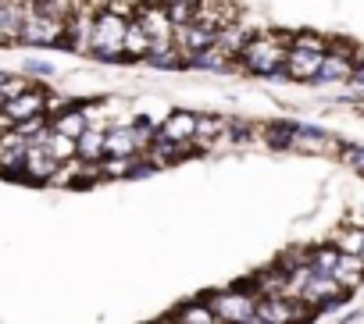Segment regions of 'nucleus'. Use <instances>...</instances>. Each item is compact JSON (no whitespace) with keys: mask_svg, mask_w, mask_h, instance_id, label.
Masks as SVG:
<instances>
[{"mask_svg":"<svg viewBox=\"0 0 364 324\" xmlns=\"http://www.w3.org/2000/svg\"><path fill=\"white\" fill-rule=\"evenodd\" d=\"M286 50H289V36L282 33H257L243 43L240 50V65L243 72L250 75H261V79H279L282 75V61H286Z\"/></svg>","mask_w":364,"mask_h":324,"instance_id":"1","label":"nucleus"},{"mask_svg":"<svg viewBox=\"0 0 364 324\" xmlns=\"http://www.w3.org/2000/svg\"><path fill=\"white\" fill-rule=\"evenodd\" d=\"M132 15L118 11V8H97L93 11V29H90V54L100 61H118L122 54V36H125V22Z\"/></svg>","mask_w":364,"mask_h":324,"instance_id":"2","label":"nucleus"},{"mask_svg":"<svg viewBox=\"0 0 364 324\" xmlns=\"http://www.w3.org/2000/svg\"><path fill=\"white\" fill-rule=\"evenodd\" d=\"M215 320L218 324H240L247 317H254V306H257V292L250 281H236L229 289H218V292H208L204 296Z\"/></svg>","mask_w":364,"mask_h":324,"instance_id":"3","label":"nucleus"},{"mask_svg":"<svg viewBox=\"0 0 364 324\" xmlns=\"http://www.w3.org/2000/svg\"><path fill=\"white\" fill-rule=\"evenodd\" d=\"M254 317L261 324H307L311 310L300 299H293V296H257Z\"/></svg>","mask_w":364,"mask_h":324,"instance_id":"4","label":"nucleus"},{"mask_svg":"<svg viewBox=\"0 0 364 324\" xmlns=\"http://www.w3.org/2000/svg\"><path fill=\"white\" fill-rule=\"evenodd\" d=\"M18 43H26V47H65V22L29 11L22 29H18Z\"/></svg>","mask_w":364,"mask_h":324,"instance_id":"5","label":"nucleus"},{"mask_svg":"<svg viewBox=\"0 0 364 324\" xmlns=\"http://www.w3.org/2000/svg\"><path fill=\"white\" fill-rule=\"evenodd\" d=\"M296 299L311 310V313H318V310H332V306H339L343 299H346V292L328 278V274H307V281L300 285V292H296Z\"/></svg>","mask_w":364,"mask_h":324,"instance_id":"6","label":"nucleus"},{"mask_svg":"<svg viewBox=\"0 0 364 324\" xmlns=\"http://www.w3.org/2000/svg\"><path fill=\"white\" fill-rule=\"evenodd\" d=\"M132 18H136V22L146 29L150 43H171L175 26H171V18H168V11H164L161 0H146V4H136Z\"/></svg>","mask_w":364,"mask_h":324,"instance_id":"7","label":"nucleus"},{"mask_svg":"<svg viewBox=\"0 0 364 324\" xmlns=\"http://www.w3.org/2000/svg\"><path fill=\"white\" fill-rule=\"evenodd\" d=\"M353 65H357V57L350 54L346 43H328V50L321 54V68H318L314 82H350Z\"/></svg>","mask_w":364,"mask_h":324,"instance_id":"8","label":"nucleus"},{"mask_svg":"<svg viewBox=\"0 0 364 324\" xmlns=\"http://www.w3.org/2000/svg\"><path fill=\"white\" fill-rule=\"evenodd\" d=\"M54 168H58V160L40 146V139H29V146H26V164H22V175H18V182H33V186H47L50 182V175H54Z\"/></svg>","mask_w":364,"mask_h":324,"instance_id":"9","label":"nucleus"},{"mask_svg":"<svg viewBox=\"0 0 364 324\" xmlns=\"http://www.w3.org/2000/svg\"><path fill=\"white\" fill-rule=\"evenodd\" d=\"M215 33H218V29H211V26H204V22H190V26H178V29H175L171 43H175V50L182 54V61H190L193 54H200V50H208V47L215 43Z\"/></svg>","mask_w":364,"mask_h":324,"instance_id":"10","label":"nucleus"},{"mask_svg":"<svg viewBox=\"0 0 364 324\" xmlns=\"http://www.w3.org/2000/svg\"><path fill=\"white\" fill-rule=\"evenodd\" d=\"M139 150H143V139L132 128V121H118L104 128V157H136Z\"/></svg>","mask_w":364,"mask_h":324,"instance_id":"11","label":"nucleus"},{"mask_svg":"<svg viewBox=\"0 0 364 324\" xmlns=\"http://www.w3.org/2000/svg\"><path fill=\"white\" fill-rule=\"evenodd\" d=\"M43 100H47V89L43 86H29V89H22L18 96H11V100H4V111L8 118H11V125H18V121H26V118H36V114H43Z\"/></svg>","mask_w":364,"mask_h":324,"instance_id":"12","label":"nucleus"},{"mask_svg":"<svg viewBox=\"0 0 364 324\" xmlns=\"http://www.w3.org/2000/svg\"><path fill=\"white\" fill-rule=\"evenodd\" d=\"M318 68H321V54H314V50H296V47L286 50V61H282V75H286V79H293V82H314Z\"/></svg>","mask_w":364,"mask_h":324,"instance_id":"13","label":"nucleus"},{"mask_svg":"<svg viewBox=\"0 0 364 324\" xmlns=\"http://www.w3.org/2000/svg\"><path fill=\"white\" fill-rule=\"evenodd\" d=\"M157 135L168 143H193L197 135V114L193 111H171L168 118L157 121Z\"/></svg>","mask_w":364,"mask_h":324,"instance_id":"14","label":"nucleus"},{"mask_svg":"<svg viewBox=\"0 0 364 324\" xmlns=\"http://www.w3.org/2000/svg\"><path fill=\"white\" fill-rule=\"evenodd\" d=\"M26 139L11 128L8 135H0V175L8 179H18L22 175V164H26Z\"/></svg>","mask_w":364,"mask_h":324,"instance_id":"15","label":"nucleus"},{"mask_svg":"<svg viewBox=\"0 0 364 324\" xmlns=\"http://www.w3.org/2000/svg\"><path fill=\"white\" fill-rule=\"evenodd\" d=\"M168 324H218L208 299H186V303H178L171 313H168Z\"/></svg>","mask_w":364,"mask_h":324,"instance_id":"16","label":"nucleus"},{"mask_svg":"<svg viewBox=\"0 0 364 324\" xmlns=\"http://www.w3.org/2000/svg\"><path fill=\"white\" fill-rule=\"evenodd\" d=\"M225 128H229V118H222V114H197V135H193L197 150H215L218 139L225 135Z\"/></svg>","mask_w":364,"mask_h":324,"instance_id":"17","label":"nucleus"},{"mask_svg":"<svg viewBox=\"0 0 364 324\" xmlns=\"http://www.w3.org/2000/svg\"><path fill=\"white\" fill-rule=\"evenodd\" d=\"M336 139L325 132V128H314V125H300L296 121V132H293V150H304V153H325L332 150Z\"/></svg>","mask_w":364,"mask_h":324,"instance_id":"18","label":"nucleus"},{"mask_svg":"<svg viewBox=\"0 0 364 324\" xmlns=\"http://www.w3.org/2000/svg\"><path fill=\"white\" fill-rule=\"evenodd\" d=\"M332 281H336L343 292H353V289L364 281V257L339 253V264H336V271H332Z\"/></svg>","mask_w":364,"mask_h":324,"instance_id":"19","label":"nucleus"},{"mask_svg":"<svg viewBox=\"0 0 364 324\" xmlns=\"http://www.w3.org/2000/svg\"><path fill=\"white\" fill-rule=\"evenodd\" d=\"M143 61L154 72H178V68H186V61H182V54L175 50V43H150Z\"/></svg>","mask_w":364,"mask_h":324,"instance_id":"20","label":"nucleus"},{"mask_svg":"<svg viewBox=\"0 0 364 324\" xmlns=\"http://www.w3.org/2000/svg\"><path fill=\"white\" fill-rule=\"evenodd\" d=\"M36 139H40V146H43V150H47V153L58 160V164H65V160H72V157H75V139H72V135L54 132L50 125H47V128H43Z\"/></svg>","mask_w":364,"mask_h":324,"instance_id":"21","label":"nucleus"},{"mask_svg":"<svg viewBox=\"0 0 364 324\" xmlns=\"http://www.w3.org/2000/svg\"><path fill=\"white\" fill-rule=\"evenodd\" d=\"M146 50H150V36H146V29H143L136 18H129V22H125V36H122V54L132 57V61H143Z\"/></svg>","mask_w":364,"mask_h":324,"instance_id":"22","label":"nucleus"},{"mask_svg":"<svg viewBox=\"0 0 364 324\" xmlns=\"http://www.w3.org/2000/svg\"><path fill=\"white\" fill-rule=\"evenodd\" d=\"M250 40V33L243 29V26H236V22H229V26H222L218 33H215V47L229 57V61H236L240 57V50H243V43Z\"/></svg>","mask_w":364,"mask_h":324,"instance_id":"23","label":"nucleus"},{"mask_svg":"<svg viewBox=\"0 0 364 324\" xmlns=\"http://www.w3.org/2000/svg\"><path fill=\"white\" fill-rule=\"evenodd\" d=\"M75 157L86 160V164H97L104 157V128H82L75 135Z\"/></svg>","mask_w":364,"mask_h":324,"instance_id":"24","label":"nucleus"},{"mask_svg":"<svg viewBox=\"0 0 364 324\" xmlns=\"http://www.w3.org/2000/svg\"><path fill=\"white\" fill-rule=\"evenodd\" d=\"M47 125L54 128V132H61V135H79L82 128H86V118H82V104H72V107H65L61 114H54V118H47Z\"/></svg>","mask_w":364,"mask_h":324,"instance_id":"25","label":"nucleus"},{"mask_svg":"<svg viewBox=\"0 0 364 324\" xmlns=\"http://www.w3.org/2000/svg\"><path fill=\"white\" fill-rule=\"evenodd\" d=\"M186 68H193V72H211V75H222V72H229V57L211 43L208 50H200V54H193L190 61H186Z\"/></svg>","mask_w":364,"mask_h":324,"instance_id":"26","label":"nucleus"},{"mask_svg":"<svg viewBox=\"0 0 364 324\" xmlns=\"http://www.w3.org/2000/svg\"><path fill=\"white\" fill-rule=\"evenodd\" d=\"M336 264H339V250H336L332 242H325V246H311V253H307V267H311L314 274H328V278H332Z\"/></svg>","mask_w":364,"mask_h":324,"instance_id":"27","label":"nucleus"},{"mask_svg":"<svg viewBox=\"0 0 364 324\" xmlns=\"http://www.w3.org/2000/svg\"><path fill=\"white\" fill-rule=\"evenodd\" d=\"M161 4H164V11H168V18H171L175 29L178 26H190L197 18V11H200V0H161Z\"/></svg>","mask_w":364,"mask_h":324,"instance_id":"28","label":"nucleus"},{"mask_svg":"<svg viewBox=\"0 0 364 324\" xmlns=\"http://www.w3.org/2000/svg\"><path fill=\"white\" fill-rule=\"evenodd\" d=\"M293 132H296V121H272L264 125V143L272 150H293Z\"/></svg>","mask_w":364,"mask_h":324,"instance_id":"29","label":"nucleus"},{"mask_svg":"<svg viewBox=\"0 0 364 324\" xmlns=\"http://www.w3.org/2000/svg\"><path fill=\"white\" fill-rule=\"evenodd\" d=\"M339 253H353V257H360V250H364V228H346V232H339V239L332 242Z\"/></svg>","mask_w":364,"mask_h":324,"instance_id":"30","label":"nucleus"},{"mask_svg":"<svg viewBox=\"0 0 364 324\" xmlns=\"http://www.w3.org/2000/svg\"><path fill=\"white\" fill-rule=\"evenodd\" d=\"M289 47H296V50H314V54H325V50H328V40H325V36H318V33H296V36H289Z\"/></svg>","mask_w":364,"mask_h":324,"instance_id":"31","label":"nucleus"},{"mask_svg":"<svg viewBox=\"0 0 364 324\" xmlns=\"http://www.w3.org/2000/svg\"><path fill=\"white\" fill-rule=\"evenodd\" d=\"M343 160L357 172V175H364V146L360 143H350V146H343Z\"/></svg>","mask_w":364,"mask_h":324,"instance_id":"32","label":"nucleus"},{"mask_svg":"<svg viewBox=\"0 0 364 324\" xmlns=\"http://www.w3.org/2000/svg\"><path fill=\"white\" fill-rule=\"evenodd\" d=\"M33 82L29 79H18V75H8L4 79V86H0V93H4V100H11V96H18L22 89H29Z\"/></svg>","mask_w":364,"mask_h":324,"instance_id":"33","label":"nucleus"},{"mask_svg":"<svg viewBox=\"0 0 364 324\" xmlns=\"http://www.w3.org/2000/svg\"><path fill=\"white\" fill-rule=\"evenodd\" d=\"M29 75H54V65H40V61H26Z\"/></svg>","mask_w":364,"mask_h":324,"instance_id":"34","label":"nucleus"},{"mask_svg":"<svg viewBox=\"0 0 364 324\" xmlns=\"http://www.w3.org/2000/svg\"><path fill=\"white\" fill-rule=\"evenodd\" d=\"M11 128H15V125H11V118H8L4 111H0V135H8Z\"/></svg>","mask_w":364,"mask_h":324,"instance_id":"35","label":"nucleus"},{"mask_svg":"<svg viewBox=\"0 0 364 324\" xmlns=\"http://www.w3.org/2000/svg\"><path fill=\"white\" fill-rule=\"evenodd\" d=\"M146 324H168V317H161V320H146Z\"/></svg>","mask_w":364,"mask_h":324,"instance_id":"36","label":"nucleus"},{"mask_svg":"<svg viewBox=\"0 0 364 324\" xmlns=\"http://www.w3.org/2000/svg\"><path fill=\"white\" fill-rule=\"evenodd\" d=\"M4 79H8V72H0V86H4Z\"/></svg>","mask_w":364,"mask_h":324,"instance_id":"37","label":"nucleus"}]
</instances>
